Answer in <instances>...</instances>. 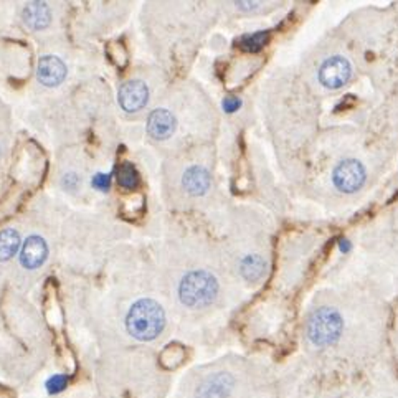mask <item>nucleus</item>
<instances>
[{
	"label": "nucleus",
	"instance_id": "f257e3e1",
	"mask_svg": "<svg viewBox=\"0 0 398 398\" xmlns=\"http://www.w3.org/2000/svg\"><path fill=\"white\" fill-rule=\"evenodd\" d=\"M164 309L152 299H139L127 312L126 327L131 336L138 341H154L164 331Z\"/></svg>",
	"mask_w": 398,
	"mask_h": 398
},
{
	"label": "nucleus",
	"instance_id": "f03ea898",
	"mask_svg": "<svg viewBox=\"0 0 398 398\" xmlns=\"http://www.w3.org/2000/svg\"><path fill=\"white\" fill-rule=\"evenodd\" d=\"M218 293V282L210 273L192 271L183 276L179 286V298L182 305L192 309H199L212 305Z\"/></svg>",
	"mask_w": 398,
	"mask_h": 398
},
{
	"label": "nucleus",
	"instance_id": "7ed1b4c3",
	"mask_svg": "<svg viewBox=\"0 0 398 398\" xmlns=\"http://www.w3.org/2000/svg\"><path fill=\"white\" fill-rule=\"evenodd\" d=\"M344 320L332 307H320L307 320V337L316 347H329L339 341Z\"/></svg>",
	"mask_w": 398,
	"mask_h": 398
},
{
	"label": "nucleus",
	"instance_id": "20e7f679",
	"mask_svg": "<svg viewBox=\"0 0 398 398\" xmlns=\"http://www.w3.org/2000/svg\"><path fill=\"white\" fill-rule=\"evenodd\" d=\"M332 181L334 186L339 188L341 192L352 194L365 182V169H363L361 162L355 159L344 161L334 169Z\"/></svg>",
	"mask_w": 398,
	"mask_h": 398
},
{
	"label": "nucleus",
	"instance_id": "39448f33",
	"mask_svg": "<svg viewBox=\"0 0 398 398\" xmlns=\"http://www.w3.org/2000/svg\"><path fill=\"white\" fill-rule=\"evenodd\" d=\"M350 73H352V68H350L347 58L332 57L326 60V62L323 63V66H320L319 80L326 88L337 89L347 83Z\"/></svg>",
	"mask_w": 398,
	"mask_h": 398
},
{
	"label": "nucleus",
	"instance_id": "423d86ee",
	"mask_svg": "<svg viewBox=\"0 0 398 398\" xmlns=\"http://www.w3.org/2000/svg\"><path fill=\"white\" fill-rule=\"evenodd\" d=\"M235 387V379L228 372H217L197 387L195 398H228Z\"/></svg>",
	"mask_w": 398,
	"mask_h": 398
},
{
	"label": "nucleus",
	"instance_id": "0eeeda50",
	"mask_svg": "<svg viewBox=\"0 0 398 398\" xmlns=\"http://www.w3.org/2000/svg\"><path fill=\"white\" fill-rule=\"evenodd\" d=\"M149 100V89L145 83L139 80H132L124 83L119 89V102H121L123 109L127 113H136V111L143 109L147 105Z\"/></svg>",
	"mask_w": 398,
	"mask_h": 398
},
{
	"label": "nucleus",
	"instance_id": "6e6552de",
	"mask_svg": "<svg viewBox=\"0 0 398 398\" xmlns=\"http://www.w3.org/2000/svg\"><path fill=\"white\" fill-rule=\"evenodd\" d=\"M37 76L40 80L42 84L45 87H58L66 76V66L63 65V62L57 57H44L38 62V70Z\"/></svg>",
	"mask_w": 398,
	"mask_h": 398
},
{
	"label": "nucleus",
	"instance_id": "1a4fd4ad",
	"mask_svg": "<svg viewBox=\"0 0 398 398\" xmlns=\"http://www.w3.org/2000/svg\"><path fill=\"white\" fill-rule=\"evenodd\" d=\"M46 256H48V246H46L45 239L40 237H30L24 245L20 261L25 268L35 269L45 263Z\"/></svg>",
	"mask_w": 398,
	"mask_h": 398
},
{
	"label": "nucleus",
	"instance_id": "9d476101",
	"mask_svg": "<svg viewBox=\"0 0 398 398\" xmlns=\"http://www.w3.org/2000/svg\"><path fill=\"white\" fill-rule=\"evenodd\" d=\"M147 131L154 139H167L175 131V118L167 109H156L149 116Z\"/></svg>",
	"mask_w": 398,
	"mask_h": 398
},
{
	"label": "nucleus",
	"instance_id": "9b49d317",
	"mask_svg": "<svg viewBox=\"0 0 398 398\" xmlns=\"http://www.w3.org/2000/svg\"><path fill=\"white\" fill-rule=\"evenodd\" d=\"M182 183L190 195H203L210 187V174L203 167L194 165L183 174Z\"/></svg>",
	"mask_w": 398,
	"mask_h": 398
},
{
	"label": "nucleus",
	"instance_id": "f8f14e48",
	"mask_svg": "<svg viewBox=\"0 0 398 398\" xmlns=\"http://www.w3.org/2000/svg\"><path fill=\"white\" fill-rule=\"evenodd\" d=\"M24 20L28 27L44 28L50 22V10L44 2H32L25 7Z\"/></svg>",
	"mask_w": 398,
	"mask_h": 398
},
{
	"label": "nucleus",
	"instance_id": "ddd939ff",
	"mask_svg": "<svg viewBox=\"0 0 398 398\" xmlns=\"http://www.w3.org/2000/svg\"><path fill=\"white\" fill-rule=\"evenodd\" d=\"M20 248V237L15 230L7 228L0 232V261H7L14 256Z\"/></svg>",
	"mask_w": 398,
	"mask_h": 398
},
{
	"label": "nucleus",
	"instance_id": "4468645a",
	"mask_svg": "<svg viewBox=\"0 0 398 398\" xmlns=\"http://www.w3.org/2000/svg\"><path fill=\"white\" fill-rule=\"evenodd\" d=\"M264 268H266V263L264 260L258 255H250L246 258H243L242 264H239V271L245 280L248 281H256L263 276Z\"/></svg>",
	"mask_w": 398,
	"mask_h": 398
},
{
	"label": "nucleus",
	"instance_id": "2eb2a0df",
	"mask_svg": "<svg viewBox=\"0 0 398 398\" xmlns=\"http://www.w3.org/2000/svg\"><path fill=\"white\" fill-rule=\"evenodd\" d=\"M118 182L123 188H127V190H132L139 186V174L138 170L134 169V165L129 164V162H124V164L119 167L118 170Z\"/></svg>",
	"mask_w": 398,
	"mask_h": 398
},
{
	"label": "nucleus",
	"instance_id": "dca6fc26",
	"mask_svg": "<svg viewBox=\"0 0 398 398\" xmlns=\"http://www.w3.org/2000/svg\"><path fill=\"white\" fill-rule=\"evenodd\" d=\"M268 38H269V33H268V32L253 33V35L243 37L242 40H239V46H242L243 50L251 51V53H255V51H260L261 48H263L264 45H266Z\"/></svg>",
	"mask_w": 398,
	"mask_h": 398
},
{
	"label": "nucleus",
	"instance_id": "f3484780",
	"mask_svg": "<svg viewBox=\"0 0 398 398\" xmlns=\"http://www.w3.org/2000/svg\"><path fill=\"white\" fill-rule=\"evenodd\" d=\"M66 383L68 380L65 375H53L50 377L48 382H46V390H48V393H60L65 390Z\"/></svg>",
	"mask_w": 398,
	"mask_h": 398
},
{
	"label": "nucleus",
	"instance_id": "a211bd4d",
	"mask_svg": "<svg viewBox=\"0 0 398 398\" xmlns=\"http://www.w3.org/2000/svg\"><path fill=\"white\" fill-rule=\"evenodd\" d=\"M93 186L98 188V190L106 192L111 186V177L108 174H96L93 179Z\"/></svg>",
	"mask_w": 398,
	"mask_h": 398
},
{
	"label": "nucleus",
	"instance_id": "6ab92c4d",
	"mask_svg": "<svg viewBox=\"0 0 398 398\" xmlns=\"http://www.w3.org/2000/svg\"><path fill=\"white\" fill-rule=\"evenodd\" d=\"M239 106H242V101H239L238 98L228 96L224 100V108H225V111H228V113H233V111H237Z\"/></svg>",
	"mask_w": 398,
	"mask_h": 398
},
{
	"label": "nucleus",
	"instance_id": "aec40b11",
	"mask_svg": "<svg viewBox=\"0 0 398 398\" xmlns=\"http://www.w3.org/2000/svg\"><path fill=\"white\" fill-rule=\"evenodd\" d=\"M237 6L243 10H255L260 7V2H237Z\"/></svg>",
	"mask_w": 398,
	"mask_h": 398
},
{
	"label": "nucleus",
	"instance_id": "412c9836",
	"mask_svg": "<svg viewBox=\"0 0 398 398\" xmlns=\"http://www.w3.org/2000/svg\"><path fill=\"white\" fill-rule=\"evenodd\" d=\"M341 250H342V251H349V250H350L349 242H345V239H342V242H341Z\"/></svg>",
	"mask_w": 398,
	"mask_h": 398
}]
</instances>
